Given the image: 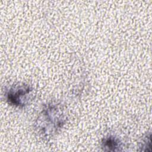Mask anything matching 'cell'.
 Returning a JSON list of instances; mask_svg holds the SVG:
<instances>
[{
    "instance_id": "cell-3",
    "label": "cell",
    "mask_w": 152,
    "mask_h": 152,
    "mask_svg": "<svg viewBox=\"0 0 152 152\" xmlns=\"http://www.w3.org/2000/svg\"><path fill=\"white\" fill-rule=\"evenodd\" d=\"M122 143L118 138L110 135L105 137L102 141V147L107 151H121Z\"/></svg>"
},
{
    "instance_id": "cell-4",
    "label": "cell",
    "mask_w": 152,
    "mask_h": 152,
    "mask_svg": "<svg viewBox=\"0 0 152 152\" xmlns=\"http://www.w3.org/2000/svg\"><path fill=\"white\" fill-rule=\"evenodd\" d=\"M150 134L149 137H147L145 140L143 141V144L142 145V151H150L151 150V140H150Z\"/></svg>"
},
{
    "instance_id": "cell-2",
    "label": "cell",
    "mask_w": 152,
    "mask_h": 152,
    "mask_svg": "<svg viewBox=\"0 0 152 152\" xmlns=\"http://www.w3.org/2000/svg\"><path fill=\"white\" fill-rule=\"evenodd\" d=\"M32 88L24 83L11 86L6 91L5 97L9 104L18 107L27 105L33 98Z\"/></svg>"
},
{
    "instance_id": "cell-1",
    "label": "cell",
    "mask_w": 152,
    "mask_h": 152,
    "mask_svg": "<svg viewBox=\"0 0 152 152\" xmlns=\"http://www.w3.org/2000/svg\"><path fill=\"white\" fill-rule=\"evenodd\" d=\"M63 107L57 103H49L40 113L36 129L42 138L48 140L63 127L66 121Z\"/></svg>"
}]
</instances>
